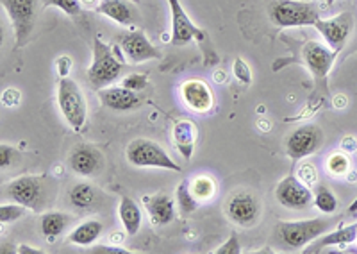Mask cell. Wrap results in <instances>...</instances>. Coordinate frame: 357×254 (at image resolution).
Segmentation results:
<instances>
[{"instance_id": "6da1fadb", "label": "cell", "mask_w": 357, "mask_h": 254, "mask_svg": "<svg viewBox=\"0 0 357 254\" xmlns=\"http://www.w3.org/2000/svg\"><path fill=\"white\" fill-rule=\"evenodd\" d=\"M336 218H309V221L279 222L273 230V240L284 251H301L302 247L312 244L321 234L329 233Z\"/></svg>"}, {"instance_id": "7a4b0ae2", "label": "cell", "mask_w": 357, "mask_h": 254, "mask_svg": "<svg viewBox=\"0 0 357 254\" xmlns=\"http://www.w3.org/2000/svg\"><path fill=\"white\" fill-rule=\"evenodd\" d=\"M268 17L277 27H305L320 20V11L311 0H272Z\"/></svg>"}, {"instance_id": "3957f363", "label": "cell", "mask_w": 357, "mask_h": 254, "mask_svg": "<svg viewBox=\"0 0 357 254\" xmlns=\"http://www.w3.org/2000/svg\"><path fill=\"white\" fill-rule=\"evenodd\" d=\"M123 65L122 58H118L116 52L100 38H93V59L88 68V81L95 90L111 87L120 75H122Z\"/></svg>"}, {"instance_id": "277c9868", "label": "cell", "mask_w": 357, "mask_h": 254, "mask_svg": "<svg viewBox=\"0 0 357 254\" xmlns=\"http://www.w3.org/2000/svg\"><path fill=\"white\" fill-rule=\"evenodd\" d=\"M50 183L47 176H20L6 185V197L33 211H41L49 201Z\"/></svg>"}, {"instance_id": "5b68a950", "label": "cell", "mask_w": 357, "mask_h": 254, "mask_svg": "<svg viewBox=\"0 0 357 254\" xmlns=\"http://www.w3.org/2000/svg\"><path fill=\"white\" fill-rule=\"evenodd\" d=\"M126 158L132 167L165 168V170H174V172L183 170L158 142L149 138L132 140L126 149Z\"/></svg>"}, {"instance_id": "8992f818", "label": "cell", "mask_w": 357, "mask_h": 254, "mask_svg": "<svg viewBox=\"0 0 357 254\" xmlns=\"http://www.w3.org/2000/svg\"><path fill=\"white\" fill-rule=\"evenodd\" d=\"M57 106L61 110L63 119L68 122L73 131H82L88 117V104H86L84 91L77 82L70 77H63L57 87Z\"/></svg>"}, {"instance_id": "52a82bcc", "label": "cell", "mask_w": 357, "mask_h": 254, "mask_svg": "<svg viewBox=\"0 0 357 254\" xmlns=\"http://www.w3.org/2000/svg\"><path fill=\"white\" fill-rule=\"evenodd\" d=\"M6 15L13 25L15 33V45L17 49L24 47L33 36L34 25H36L38 0H0Z\"/></svg>"}, {"instance_id": "ba28073f", "label": "cell", "mask_w": 357, "mask_h": 254, "mask_svg": "<svg viewBox=\"0 0 357 254\" xmlns=\"http://www.w3.org/2000/svg\"><path fill=\"white\" fill-rule=\"evenodd\" d=\"M118 43L122 49L123 56L127 61L132 65H142L145 61H152V59L161 58V50L146 38L145 31L132 29L118 36Z\"/></svg>"}, {"instance_id": "9c48e42d", "label": "cell", "mask_w": 357, "mask_h": 254, "mask_svg": "<svg viewBox=\"0 0 357 254\" xmlns=\"http://www.w3.org/2000/svg\"><path fill=\"white\" fill-rule=\"evenodd\" d=\"M354 15L352 13L345 11L340 13L333 18H320V20L314 24V29L324 36L325 43L331 47L333 50L340 52L343 47L347 45L350 34L354 31Z\"/></svg>"}, {"instance_id": "30bf717a", "label": "cell", "mask_w": 357, "mask_h": 254, "mask_svg": "<svg viewBox=\"0 0 357 254\" xmlns=\"http://www.w3.org/2000/svg\"><path fill=\"white\" fill-rule=\"evenodd\" d=\"M321 144H324V131L317 124H304L288 136L286 152L291 160H302L317 152Z\"/></svg>"}, {"instance_id": "8fae6325", "label": "cell", "mask_w": 357, "mask_h": 254, "mask_svg": "<svg viewBox=\"0 0 357 254\" xmlns=\"http://www.w3.org/2000/svg\"><path fill=\"white\" fill-rule=\"evenodd\" d=\"M275 197L280 206L288 209H305L312 202V192L301 177L286 176L279 181L275 188Z\"/></svg>"}, {"instance_id": "7c38bea8", "label": "cell", "mask_w": 357, "mask_h": 254, "mask_svg": "<svg viewBox=\"0 0 357 254\" xmlns=\"http://www.w3.org/2000/svg\"><path fill=\"white\" fill-rule=\"evenodd\" d=\"M172 13V33H170V45L184 47L190 41L200 40L204 36L202 31L193 24L188 13L184 11L181 0H167Z\"/></svg>"}, {"instance_id": "4fadbf2b", "label": "cell", "mask_w": 357, "mask_h": 254, "mask_svg": "<svg viewBox=\"0 0 357 254\" xmlns=\"http://www.w3.org/2000/svg\"><path fill=\"white\" fill-rule=\"evenodd\" d=\"M336 58V50L331 49L329 45H324L320 41H307L304 49H302V59H304L305 66L309 68L312 77L317 79L318 82L324 81L329 75Z\"/></svg>"}, {"instance_id": "5bb4252c", "label": "cell", "mask_w": 357, "mask_h": 254, "mask_svg": "<svg viewBox=\"0 0 357 254\" xmlns=\"http://www.w3.org/2000/svg\"><path fill=\"white\" fill-rule=\"evenodd\" d=\"M181 98L183 103L195 113H207L215 104V95L206 81L202 79H188L181 84Z\"/></svg>"}, {"instance_id": "9a60e30c", "label": "cell", "mask_w": 357, "mask_h": 254, "mask_svg": "<svg viewBox=\"0 0 357 254\" xmlns=\"http://www.w3.org/2000/svg\"><path fill=\"white\" fill-rule=\"evenodd\" d=\"M227 217L232 222L240 225H252L254 222L259 218V202L252 193L248 192H240L236 193L234 197H231V201L227 202Z\"/></svg>"}, {"instance_id": "2e32d148", "label": "cell", "mask_w": 357, "mask_h": 254, "mask_svg": "<svg viewBox=\"0 0 357 254\" xmlns=\"http://www.w3.org/2000/svg\"><path fill=\"white\" fill-rule=\"evenodd\" d=\"M95 11L126 27H132L142 20L138 8L130 0H100Z\"/></svg>"}, {"instance_id": "e0dca14e", "label": "cell", "mask_w": 357, "mask_h": 254, "mask_svg": "<svg viewBox=\"0 0 357 254\" xmlns=\"http://www.w3.org/2000/svg\"><path fill=\"white\" fill-rule=\"evenodd\" d=\"M68 165L73 172L82 177H91L98 172L102 165L100 152L88 144H81L70 152Z\"/></svg>"}, {"instance_id": "ac0fdd59", "label": "cell", "mask_w": 357, "mask_h": 254, "mask_svg": "<svg viewBox=\"0 0 357 254\" xmlns=\"http://www.w3.org/2000/svg\"><path fill=\"white\" fill-rule=\"evenodd\" d=\"M98 98L106 107L113 111H132L142 106V98L136 91L126 87H106L98 90Z\"/></svg>"}, {"instance_id": "d6986e66", "label": "cell", "mask_w": 357, "mask_h": 254, "mask_svg": "<svg viewBox=\"0 0 357 254\" xmlns=\"http://www.w3.org/2000/svg\"><path fill=\"white\" fill-rule=\"evenodd\" d=\"M143 201L154 224H170L175 218V201L168 193H155V195L145 197Z\"/></svg>"}, {"instance_id": "ffe728a7", "label": "cell", "mask_w": 357, "mask_h": 254, "mask_svg": "<svg viewBox=\"0 0 357 254\" xmlns=\"http://www.w3.org/2000/svg\"><path fill=\"white\" fill-rule=\"evenodd\" d=\"M357 238V224L345 225V227H340L336 231H329V233L321 234L320 238H317L312 242V247L305 249V253H320L325 247L333 246H349V244L356 242Z\"/></svg>"}, {"instance_id": "44dd1931", "label": "cell", "mask_w": 357, "mask_h": 254, "mask_svg": "<svg viewBox=\"0 0 357 254\" xmlns=\"http://www.w3.org/2000/svg\"><path fill=\"white\" fill-rule=\"evenodd\" d=\"M75 218L68 214H63V211H47V214L41 215L40 218V230L43 233V237L47 240H56L57 237H61L70 225L73 224Z\"/></svg>"}, {"instance_id": "7402d4cb", "label": "cell", "mask_w": 357, "mask_h": 254, "mask_svg": "<svg viewBox=\"0 0 357 254\" xmlns=\"http://www.w3.org/2000/svg\"><path fill=\"white\" fill-rule=\"evenodd\" d=\"M118 217L122 221L123 230L127 231V234L134 237L138 234L142 230V209H139L138 202L130 199V197H122L120 199V204H118Z\"/></svg>"}, {"instance_id": "603a6c76", "label": "cell", "mask_w": 357, "mask_h": 254, "mask_svg": "<svg viewBox=\"0 0 357 254\" xmlns=\"http://www.w3.org/2000/svg\"><path fill=\"white\" fill-rule=\"evenodd\" d=\"M102 231H104V224H102L100 221H97V218H93V221H86L70 231L68 242L75 244V246L89 247L97 242L98 237L102 234Z\"/></svg>"}, {"instance_id": "cb8c5ba5", "label": "cell", "mask_w": 357, "mask_h": 254, "mask_svg": "<svg viewBox=\"0 0 357 254\" xmlns=\"http://www.w3.org/2000/svg\"><path fill=\"white\" fill-rule=\"evenodd\" d=\"M197 140V126L190 120H181V122L175 124L174 127V142L177 145L178 152L183 154L186 160L191 158V152L195 147Z\"/></svg>"}, {"instance_id": "d4e9b609", "label": "cell", "mask_w": 357, "mask_h": 254, "mask_svg": "<svg viewBox=\"0 0 357 254\" xmlns=\"http://www.w3.org/2000/svg\"><path fill=\"white\" fill-rule=\"evenodd\" d=\"M70 204L77 209H89L97 201V188L89 183H77L70 188Z\"/></svg>"}, {"instance_id": "484cf974", "label": "cell", "mask_w": 357, "mask_h": 254, "mask_svg": "<svg viewBox=\"0 0 357 254\" xmlns=\"http://www.w3.org/2000/svg\"><path fill=\"white\" fill-rule=\"evenodd\" d=\"M190 190L199 202L211 201L216 193V183L211 176H197L191 179Z\"/></svg>"}, {"instance_id": "4316f807", "label": "cell", "mask_w": 357, "mask_h": 254, "mask_svg": "<svg viewBox=\"0 0 357 254\" xmlns=\"http://www.w3.org/2000/svg\"><path fill=\"white\" fill-rule=\"evenodd\" d=\"M312 202L320 209L321 214L325 215H333L334 211L337 209V199L333 192L329 190V186L325 185H318L312 192Z\"/></svg>"}, {"instance_id": "83f0119b", "label": "cell", "mask_w": 357, "mask_h": 254, "mask_svg": "<svg viewBox=\"0 0 357 254\" xmlns=\"http://www.w3.org/2000/svg\"><path fill=\"white\" fill-rule=\"evenodd\" d=\"M177 202H178V208H181V214L183 215H190L193 214L197 208H199L200 202L197 201L193 193L190 190V183L184 181L183 185L177 188Z\"/></svg>"}, {"instance_id": "f1b7e54d", "label": "cell", "mask_w": 357, "mask_h": 254, "mask_svg": "<svg viewBox=\"0 0 357 254\" xmlns=\"http://www.w3.org/2000/svg\"><path fill=\"white\" fill-rule=\"evenodd\" d=\"M325 168H327V172H329L331 176H345V174L350 170V160L345 156V154L336 152V154L329 156Z\"/></svg>"}, {"instance_id": "f546056e", "label": "cell", "mask_w": 357, "mask_h": 254, "mask_svg": "<svg viewBox=\"0 0 357 254\" xmlns=\"http://www.w3.org/2000/svg\"><path fill=\"white\" fill-rule=\"evenodd\" d=\"M27 209L24 204L13 202V204H2L0 206V222L2 224H11V222L18 221V218L25 217Z\"/></svg>"}, {"instance_id": "4dcf8cb0", "label": "cell", "mask_w": 357, "mask_h": 254, "mask_svg": "<svg viewBox=\"0 0 357 254\" xmlns=\"http://www.w3.org/2000/svg\"><path fill=\"white\" fill-rule=\"evenodd\" d=\"M45 6H54V8L61 9L72 18H77L82 11L81 0H45Z\"/></svg>"}, {"instance_id": "1f68e13d", "label": "cell", "mask_w": 357, "mask_h": 254, "mask_svg": "<svg viewBox=\"0 0 357 254\" xmlns=\"http://www.w3.org/2000/svg\"><path fill=\"white\" fill-rule=\"evenodd\" d=\"M146 84H149V79H146V75L143 74H129L122 82V87L129 88V90L132 91L145 90Z\"/></svg>"}, {"instance_id": "d6a6232c", "label": "cell", "mask_w": 357, "mask_h": 254, "mask_svg": "<svg viewBox=\"0 0 357 254\" xmlns=\"http://www.w3.org/2000/svg\"><path fill=\"white\" fill-rule=\"evenodd\" d=\"M298 177H301V179L304 181L307 186L314 185V183H317V179H318L317 170H314V167H312L309 161H304V163H301V167H298Z\"/></svg>"}, {"instance_id": "836d02e7", "label": "cell", "mask_w": 357, "mask_h": 254, "mask_svg": "<svg viewBox=\"0 0 357 254\" xmlns=\"http://www.w3.org/2000/svg\"><path fill=\"white\" fill-rule=\"evenodd\" d=\"M240 240H238V234H231L227 242L223 244L222 247L215 251V254H238L240 253Z\"/></svg>"}, {"instance_id": "e575fe53", "label": "cell", "mask_w": 357, "mask_h": 254, "mask_svg": "<svg viewBox=\"0 0 357 254\" xmlns=\"http://www.w3.org/2000/svg\"><path fill=\"white\" fill-rule=\"evenodd\" d=\"M89 254H132L134 251L130 249H123L122 246L118 247H111V246H97L88 249Z\"/></svg>"}, {"instance_id": "d590c367", "label": "cell", "mask_w": 357, "mask_h": 254, "mask_svg": "<svg viewBox=\"0 0 357 254\" xmlns=\"http://www.w3.org/2000/svg\"><path fill=\"white\" fill-rule=\"evenodd\" d=\"M234 74H236V77L241 79L245 84H247V82H250V68H248L247 63H245L243 59H236Z\"/></svg>"}, {"instance_id": "8d00e7d4", "label": "cell", "mask_w": 357, "mask_h": 254, "mask_svg": "<svg viewBox=\"0 0 357 254\" xmlns=\"http://www.w3.org/2000/svg\"><path fill=\"white\" fill-rule=\"evenodd\" d=\"M57 65H59V74H61L63 77H66L70 72V66H72V59H70L68 56H61V58L57 59Z\"/></svg>"}, {"instance_id": "74e56055", "label": "cell", "mask_w": 357, "mask_h": 254, "mask_svg": "<svg viewBox=\"0 0 357 254\" xmlns=\"http://www.w3.org/2000/svg\"><path fill=\"white\" fill-rule=\"evenodd\" d=\"M0 152H2V161H0V165H2V168L9 167V163H11V154H13V149L9 147V145L2 144V147H0Z\"/></svg>"}, {"instance_id": "f35d334b", "label": "cell", "mask_w": 357, "mask_h": 254, "mask_svg": "<svg viewBox=\"0 0 357 254\" xmlns=\"http://www.w3.org/2000/svg\"><path fill=\"white\" fill-rule=\"evenodd\" d=\"M82 4H93V2H97V0H81Z\"/></svg>"}, {"instance_id": "ab89813d", "label": "cell", "mask_w": 357, "mask_h": 254, "mask_svg": "<svg viewBox=\"0 0 357 254\" xmlns=\"http://www.w3.org/2000/svg\"><path fill=\"white\" fill-rule=\"evenodd\" d=\"M325 2H327V4H329V6L334 4V0H325Z\"/></svg>"}]
</instances>
